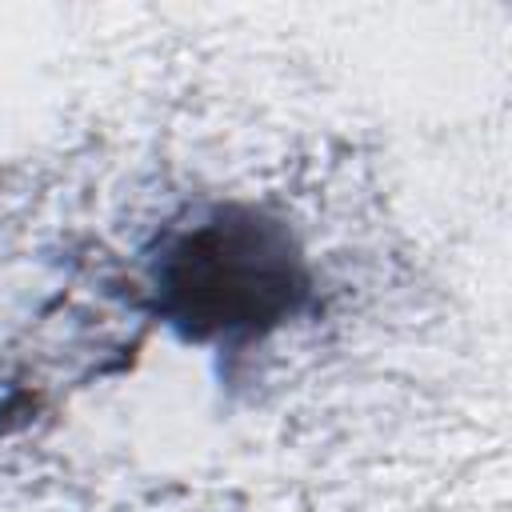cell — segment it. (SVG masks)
I'll return each mask as SVG.
<instances>
[{
  "label": "cell",
  "instance_id": "obj_1",
  "mask_svg": "<svg viewBox=\"0 0 512 512\" xmlns=\"http://www.w3.org/2000/svg\"><path fill=\"white\" fill-rule=\"evenodd\" d=\"M176 296L188 316L208 324H232L260 316L272 300H284L288 264L268 256L252 228H204L176 260Z\"/></svg>",
  "mask_w": 512,
  "mask_h": 512
}]
</instances>
